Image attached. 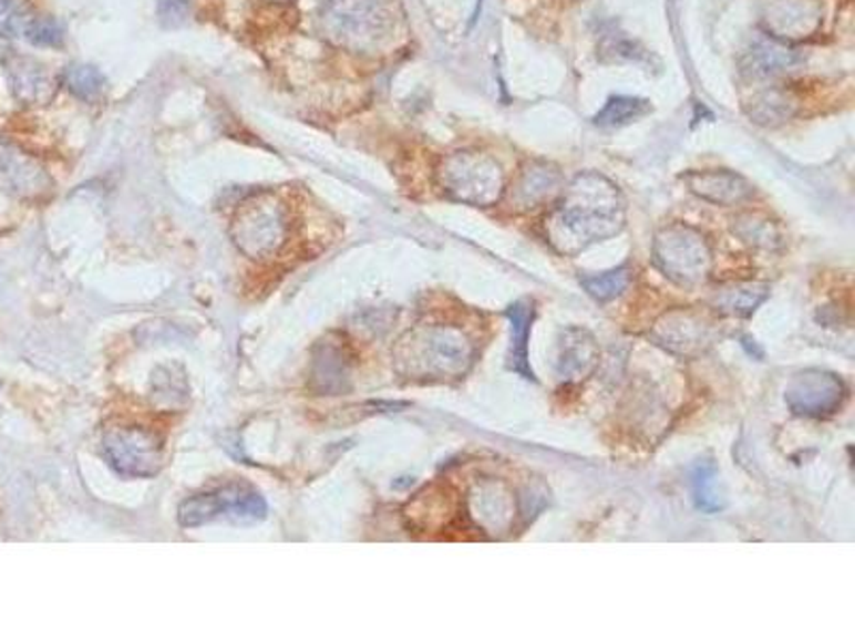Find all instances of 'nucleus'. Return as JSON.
Returning <instances> with one entry per match:
<instances>
[{
    "instance_id": "obj_1",
    "label": "nucleus",
    "mask_w": 855,
    "mask_h": 641,
    "mask_svg": "<svg viewBox=\"0 0 855 641\" xmlns=\"http://www.w3.org/2000/svg\"><path fill=\"white\" fill-rule=\"evenodd\" d=\"M627 206L618 186L597 172L578 174L546 218V238L565 257H576L625 229Z\"/></svg>"
},
{
    "instance_id": "obj_2",
    "label": "nucleus",
    "mask_w": 855,
    "mask_h": 641,
    "mask_svg": "<svg viewBox=\"0 0 855 641\" xmlns=\"http://www.w3.org/2000/svg\"><path fill=\"white\" fill-rule=\"evenodd\" d=\"M473 355V342L454 325H418L398 338L392 351L398 374L415 383L459 379Z\"/></svg>"
},
{
    "instance_id": "obj_3",
    "label": "nucleus",
    "mask_w": 855,
    "mask_h": 641,
    "mask_svg": "<svg viewBox=\"0 0 855 641\" xmlns=\"http://www.w3.org/2000/svg\"><path fill=\"white\" fill-rule=\"evenodd\" d=\"M317 29L338 48L370 52L388 39L392 18L383 0H323Z\"/></svg>"
},
{
    "instance_id": "obj_4",
    "label": "nucleus",
    "mask_w": 855,
    "mask_h": 641,
    "mask_svg": "<svg viewBox=\"0 0 855 641\" xmlns=\"http://www.w3.org/2000/svg\"><path fill=\"white\" fill-rule=\"evenodd\" d=\"M291 216L285 199L259 190L238 206L231 218V240L248 259L266 261L276 257L289 240Z\"/></svg>"
},
{
    "instance_id": "obj_5",
    "label": "nucleus",
    "mask_w": 855,
    "mask_h": 641,
    "mask_svg": "<svg viewBox=\"0 0 855 641\" xmlns=\"http://www.w3.org/2000/svg\"><path fill=\"white\" fill-rule=\"evenodd\" d=\"M441 188L460 204L490 208L505 195V174L490 154L462 151L443 158L439 167Z\"/></svg>"
},
{
    "instance_id": "obj_6",
    "label": "nucleus",
    "mask_w": 855,
    "mask_h": 641,
    "mask_svg": "<svg viewBox=\"0 0 855 641\" xmlns=\"http://www.w3.org/2000/svg\"><path fill=\"white\" fill-rule=\"evenodd\" d=\"M652 257L663 276L684 289L703 285L712 270V252L702 231L684 223H673L657 234Z\"/></svg>"
},
{
    "instance_id": "obj_7",
    "label": "nucleus",
    "mask_w": 855,
    "mask_h": 641,
    "mask_svg": "<svg viewBox=\"0 0 855 641\" xmlns=\"http://www.w3.org/2000/svg\"><path fill=\"white\" fill-rule=\"evenodd\" d=\"M103 456L124 477L148 479L165 464V438L154 427L116 424L101 438Z\"/></svg>"
},
{
    "instance_id": "obj_8",
    "label": "nucleus",
    "mask_w": 855,
    "mask_h": 641,
    "mask_svg": "<svg viewBox=\"0 0 855 641\" xmlns=\"http://www.w3.org/2000/svg\"><path fill=\"white\" fill-rule=\"evenodd\" d=\"M268 516V505L259 492L245 484H231L186 498L178 511L184 528L206 526L216 519L253 524Z\"/></svg>"
},
{
    "instance_id": "obj_9",
    "label": "nucleus",
    "mask_w": 855,
    "mask_h": 641,
    "mask_svg": "<svg viewBox=\"0 0 855 641\" xmlns=\"http://www.w3.org/2000/svg\"><path fill=\"white\" fill-rule=\"evenodd\" d=\"M719 337V323L698 308H676L661 314L650 338L661 349L682 358H698L705 353Z\"/></svg>"
},
{
    "instance_id": "obj_10",
    "label": "nucleus",
    "mask_w": 855,
    "mask_h": 641,
    "mask_svg": "<svg viewBox=\"0 0 855 641\" xmlns=\"http://www.w3.org/2000/svg\"><path fill=\"white\" fill-rule=\"evenodd\" d=\"M843 381L820 368L802 370L790 381L785 390V402L802 417H827L836 413L845 400Z\"/></svg>"
},
{
    "instance_id": "obj_11",
    "label": "nucleus",
    "mask_w": 855,
    "mask_h": 641,
    "mask_svg": "<svg viewBox=\"0 0 855 641\" xmlns=\"http://www.w3.org/2000/svg\"><path fill=\"white\" fill-rule=\"evenodd\" d=\"M52 188L48 169L13 142L0 139V193L18 199H39Z\"/></svg>"
},
{
    "instance_id": "obj_12",
    "label": "nucleus",
    "mask_w": 855,
    "mask_h": 641,
    "mask_svg": "<svg viewBox=\"0 0 855 641\" xmlns=\"http://www.w3.org/2000/svg\"><path fill=\"white\" fill-rule=\"evenodd\" d=\"M822 27L817 0H776L764 11V29L781 41H802Z\"/></svg>"
},
{
    "instance_id": "obj_13",
    "label": "nucleus",
    "mask_w": 855,
    "mask_h": 641,
    "mask_svg": "<svg viewBox=\"0 0 855 641\" xmlns=\"http://www.w3.org/2000/svg\"><path fill=\"white\" fill-rule=\"evenodd\" d=\"M563 188V176L560 172L544 161H528L519 169L518 178L512 186V208L518 213L535 210L544 206L546 201H552Z\"/></svg>"
},
{
    "instance_id": "obj_14",
    "label": "nucleus",
    "mask_w": 855,
    "mask_h": 641,
    "mask_svg": "<svg viewBox=\"0 0 855 641\" xmlns=\"http://www.w3.org/2000/svg\"><path fill=\"white\" fill-rule=\"evenodd\" d=\"M599 344L588 330L569 328L563 332L556 355V374L565 383H580L599 366Z\"/></svg>"
},
{
    "instance_id": "obj_15",
    "label": "nucleus",
    "mask_w": 855,
    "mask_h": 641,
    "mask_svg": "<svg viewBox=\"0 0 855 641\" xmlns=\"http://www.w3.org/2000/svg\"><path fill=\"white\" fill-rule=\"evenodd\" d=\"M682 180L691 193L719 206H738L753 197V184L725 169L689 172L687 176H682Z\"/></svg>"
},
{
    "instance_id": "obj_16",
    "label": "nucleus",
    "mask_w": 855,
    "mask_h": 641,
    "mask_svg": "<svg viewBox=\"0 0 855 641\" xmlns=\"http://www.w3.org/2000/svg\"><path fill=\"white\" fill-rule=\"evenodd\" d=\"M7 77L13 96L24 105H43L56 91L48 69L29 56H11L7 62Z\"/></svg>"
},
{
    "instance_id": "obj_17",
    "label": "nucleus",
    "mask_w": 855,
    "mask_h": 641,
    "mask_svg": "<svg viewBox=\"0 0 855 641\" xmlns=\"http://www.w3.org/2000/svg\"><path fill=\"white\" fill-rule=\"evenodd\" d=\"M471 514L488 533H505L514 519V498L498 482H484L471 494Z\"/></svg>"
},
{
    "instance_id": "obj_18",
    "label": "nucleus",
    "mask_w": 855,
    "mask_h": 641,
    "mask_svg": "<svg viewBox=\"0 0 855 641\" xmlns=\"http://www.w3.org/2000/svg\"><path fill=\"white\" fill-rule=\"evenodd\" d=\"M533 317H535V304L530 300H518L507 310V319L512 325L509 368L516 370L524 379H535L533 368L528 364V337H530Z\"/></svg>"
},
{
    "instance_id": "obj_19",
    "label": "nucleus",
    "mask_w": 855,
    "mask_h": 641,
    "mask_svg": "<svg viewBox=\"0 0 855 641\" xmlns=\"http://www.w3.org/2000/svg\"><path fill=\"white\" fill-rule=\"evenodd\" d=\"M768 298V287L760 282H738L732 287L721 289L714 298L712 306L717 312L728 317H749L755 312V308Z\"/></svg>"
},
{
    "instance_id": "obj_20",
    "label": "nucleus",
    "mask_w": 855,
    "mask_h": 641,
    "mask_svg": "<svg viewBox=\"0 0 855 641\" xmlns=\"http://www.w3.org/2000/svg\"><path fill=\"white\" fill-rule=\"evenodd\" d=\"M732 231L744 242L753 248L774 250L783 245V234L774 220L760 213L740 214L733 218Z\"/></svg>"
},
{
    "instance_id": "obj_21",
    "label": "nucleus",
    "mask_w": 855,
    "mask_h": 641,
    "mask_svg": "<svg viewBox=\"0 0 855 641\" xmlns=\"http://www.w3.org/2000/svg\"><path fill=\"white\" fill-rule=\"evenodd\" d=\"M691 489H693L696 505L702 511L717 514L725 507L723 494L719 492V471L712 459L696 462V466L691 468Z\"/></svg>"
},
{
    "instance_id": "obj_22",
    "label": "nucleus",
    "mask_w": 855,
    "mask_h": 641,
    "mask_svg": "<svg viewBox=\"0 0 855 641\" xmlns=\"http://www.w3.org/2000/svg\"><path fill=\"white\" fill-rule=\"evenodd\" d=\"M62 82H64L66 91L71 92L73 96H78L80 101H84V103L101 101V96L105 94V89H107L105 75L96 66H92V64H71V66H66V71L62 75Z\"/></svg>"
},
{
    "instance_id": "obj_23",
    "label": "nucleus",
    "mask_w": 855,
    "mask_h": 641,
    "mask_svg": "<svg viewBox=\"0 0 855 641\" xmlns=\"http://www.w3.org/2000/svg\"><path fill=\"white\" fill-rule=\"evenodd\" d=\"M794 114V101L790 92L781 89L758 94L749 105V116L760 124H776L792 118Z\"/></svg>"
},
{
    "instance_id": "obj_24",
    "label": "nucleus",
    "mask_w": 855,
    "mask_h": 641,
    "mask_svg": "<svg viewBox=\"0 0 855 641\" xmlns=\"http://www.w3.org/2000/svg\"><path fill=\"white\" fill-rule=\"evenodd\" d=\"M580 282L581 287L586 289V293L590 298H595L597 302H611L618 296H622L627 291V287L631 285V270L627 266H622V268L608 270L601 275H584Z\"/></svg>"
},
{
    "instance_id": "obj_25",
    "label": "nucleus",
    "mask_w": 855,
    "mask_h": 641,
    "mask_svg": "<svg viewBox=\"0 0 855 641\" xmlns=\"http://www.w3.org/2000/svg\"><path fill=\"white\" fill-rule=\"evenodd\" d=\"M650 103L638 96H611L606 107L595 116V124L599 126H622L633 123L650 112Z\"/></svg>"
},
{
    "instance_id": "obj_26",
    "label": "nucleus",
    "mask_w": 855,
    "mask_h": 641,
    "mask_svg": "<svg viewBox=\"0 0 855 641\" xmlns=\"http://www.w3.org/2000/svg\"><path fill=\"white\" fill-rule=\"evenodd\" d=\"M794 62L795 56L792 52H785V50L779 48V45H768V43H762V45H758V48L749 54L746 71L753 73V75H772V73H779V71L790 69Z\"/></svg>"
},
{
    "instance_id": "obj_27",
    "label": "nucleus",
    "mask_w": 855,
    "mask_h": 641,
    "mask_svg": "<svg viewBox=\"0 0 855 641\" xmlns=\"http://www.w3.org/2000/svg\"><path fill=\"white\" fill-rule=\"evenodd\" d=\"M34 13L24 0H0V39L24 37Z\"/></svg>"
},
{
    "instance_id": "obj_28",
    "label": "nucleus",
    "mask_w": 855,
    "mask_h": 641,
    "mask_svg": "<svg viewBox=\"0 0 855 641\" xmlns=\"http://www.w3.org/2000/svg\"><path fill=\"white\" fill-rule=\"evenodd\" d=\"M24 39H29L32 45H39V48H56V45H61L64 34H62L61 24L56 20L34 15Z\"/></svg>"
},
{
    "instance_id": "obj_29",
    "label": "nucleus",
    "mask_w": 855,
    "mask_h": 641,
    "mask_svg": "<svg viewBox=\"0 0 855 641\" xmlns=\"http://www.w3.org/2000/svg\"><path fill=\"white\" fill-rule=\"evenodd\" d=\"M158 18L165 29H176L190 15V0H156Z\"/></svg>"
},
{
    "instance_id": "obj_30",
    "label": "nucleus",
    "mask_w": 855,
    "mask_h": 641,
    "mask_svg": "<svg viewBox=\"0 0 855 641\" xmlns=\"http://www.w3.org/2000/svg\"><path fill=\"white\" fill-rule=\"evenodd\" d=\"M2 59H7V45H4L2 39H0V61H2Z\"/></svg>"
}]
</instances>
